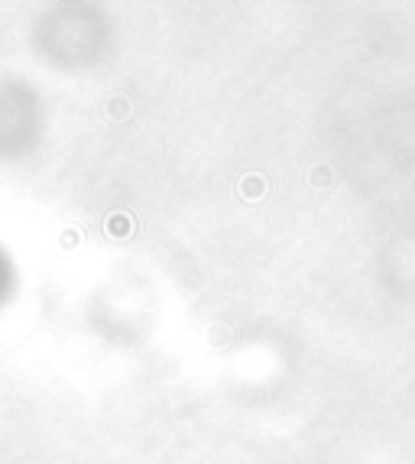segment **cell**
<instances>
[{"label": "cell", "instance_id": "obj_1", "mask_svg": "<svg viewBox=\"0 0 415 464\" xmlns=\"http://www.w3.org/2000/svg\"><path fill=\"white\" fill-rule=\"evenodd\" d=\"M240 195H244L246 201H260L266 195V182L260 179V176H246V179L240 182Z\"/></svg>", "mask_w": 415, "mask_h": 464}]
</instances>
